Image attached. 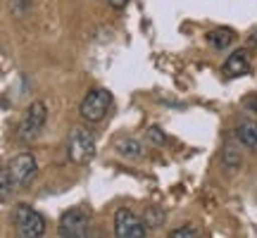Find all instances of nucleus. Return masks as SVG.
Here are the masks:
<instances>
[{"label":"nucleus","instance_id":"f257e3e1","mask_svg":"<svg viewBox=\"0 0 257 238\" xmlns=\"http://www.w3.org/2000/svg\"><path fill=\"white\" fill-rule=\"evenodd\" d=\"M67 155L74 165H86L95 157V136L88 129L76 127L67 138Z\"/></svg>","mask_w":257,"mask_h":238},{"label":"nucleus","instance_id":"f03ea898","mask_svg":"<svg viewBox=\"0 0 257 238\" xmlns=\"http://www.w3.org/2000/svg\"><path fill=\"white\" fill-rule=\"evenodd\" d=\"M12 221L22 238H38L46 233V219L41 217V212H36L29 205H15Z\"/></svg>","mask_w":257,"mask_h":238},{"label":"nucleus","instance_id":"7ed1b4c3","mask_svg":"<svg viewBox=\"0 0 257 238\" xmlns=\"http://www.w3.org/2000/svg\"><path fill=\"white\" fill-rule=\"evenodd\" d=\"M110 105H112V95L107 88H93V91L86 93V98L81 100L79 112H81V117L86 119L88 124H98V122L105 119Z\"/></svg>","mask_w":257,"mask_h":238},{"label":"nucleus","instance_id":"20e7f679","mask_svg":"<svg viewBox=\"0 0 257 238\" xmlns=\"http://www.w3.org/2000/svg\"><path fill=\"white\" fill-rule=\"evenodd\" d=\"M46 119H48L46 105L41 100L31 102L27 107V112H24L22 122H19V129H17L19 141H34V138H38V134L46 127Z\"/></svg>","mask_w":257,"mask_h":238},{"label":"nucleus","instance_id":"39448f33","mask_svg":"<svg viewBox=\"0 0 257 238\" xmlns=\"http://www.w3.org/2000/svg\"><path fill=\"white\" fill-rule=\"evenodd\" d=\"M8 172L15 186H29L36 176V157L31 153H19L8 162Z\"/></svg>","mask_w":257,"mask_h":238},{"label":"nucleus","instance_id":"423d86ee","mask_svg":"<svg viewBox=\"0 0 257 238\" xmlns=\"http://www.w3.org/2000/svg\"><path fill=\"white\" fill-rule=\"evenodd\" d=\"M148 226L128 207H121L114 214V236L117 238H146Z\"/></svg>","mask_w":257,"mask_h":238},{"label":"nucleus","instance_id":"0eeeda50","mask_svg":"<svg viewBox=\"0 0 257 238\" xmlns=\"http://www.w3.org/2000/svg\"><path fill=\"white\" fill-rule=\"evenodd\" d=\"M88 226H91V217L81 210H67L60 219V233L69 238L88 236Z\"/></svg>","mask_w":257,"mask_h":238},{"label":"nucleus","instance_id":"6e6552de","mask_svg":"<svg viewBox=\"0 0 257 238\" xmlns=\"http://www.w3.org/2000/svg\"><path fill=\"white\" fill-rule=\"evenodd\" d=\"M248 72H250V53L245 48L233 50L229 55V60L224 62V67H221L224 76H243V74H248Z\"/></svg>","mask_w":257,"mask_h":238},{"label":"nucleus","instance_id":"1a4fd4ad","mask_svg":"<svg viewBox=\"0 0 257 238\" xmlns=\"http://www.w3.org/2000/svg\"><path fill=\"white\" fill-rule=\"evenodd\" d=\"M236 138H238L243 146L248 148H257V122L252 119H245L236 127Z\"/></svg>","mask_w":257,"mask_h":238},{"label":"nucleus","instance_id":"9d476101","mask_svg":"<svg viewBox=\"0 0 257 238\" xmlns=\"http://www.w3.org/2000/svg\"><path fill=\"white\" fill-rule=\"evenodd\" d=\"M207 41H210L212 48H217V50H224V48H229L233 41H236V34L231 31V29L221 27V29H212L210 34H207Z\"/></svg>","mask_w":257,"mask_h":238},{"label":"nucleus","instance_id":"9b49d317","mask_svg":"<svg viewBox=\"0 0 257 238\" xmlns=\"http://www.w3.org/2000/svg\"><path fill=\"white\" fill-rule=\"evenodd\" d=\"M114 150L124 157H138L141 155V143L134 141V138H126V136H119L114 141Z\"/></svg>","mask_w":257,"mask_h":238},{"label":"nucleus","instance_id":"f8f14e48","mask_svg":"<svg viewBox=\"0 0 257 238\" xmlns=\"http://www.w3.org/2000/svg\"><path fill=\"white\" fill-rule=\"evenodd\" d=\"M10 10H12V15L24 17L29 10H31V0H10Z\"/></svg>","mask_w":257,"mask_h":238},{"label":"nucleus","instance_id":"ddd939ff","mask_svg":"<svg viewBox=\"0 0 257 238\" xmlns=\"http://www.w3.org/2000/svg\"><path fill=\"white\" fill-rule=\"evenodd\" d=\"M162 221H165V212H160V210L146 212V226H160Z\"/></svg>","mask_w":257,"mask_h":238},{"label":"nucleus","instance_id":"4468645a","mask_svg":"<svg viewBox=\"0 0 257 238\" xmlns=\"http://www.w3.org/2000/svg\"><path fill=\"white\" fill-rule=\"evenodd\" d=\"M224 162L229 167H236V165H240V155L231 146H226V150H224Z\"/></svg>","mask_w":257,"mask_h":238},{"label":"nucleus","instance_id":"2eb2a0df","mask_svg":"<svg viewBox=\"0 0 257 238\" xmlns=\"http://www.w3.org/2000/svg\"><path fill=\"white\" fill-rule=\"evenodd\" d=\"M191 236H198V231L193 226H181V229L169 231V238H191Z\"/></svg>","mask_w":257,"mask_h":238},{"label":"nucleus","instance_id":"dca6fc26","mask_svg":"<svg viewBox=\"0 0 257 238\" xmlns=\"http://www.w3.org/2000/svg\"><path fill=\"white\" fill-rule=\"evenodd\" d=\"M0 179H3V198H5V195H8V193L12 191V186H15V183H12V176H10V172H8V167L3 169Z\"/></svg>","mask_w":257,"mask_h":238},{"label":"nucleus","instance_id":"f3484780","mask_svg":"<svg viewBox=\"0 0 257 238\" xmlns=\"http://www.w3.org/2000/svg\"><path fill=\"white\" fill-rule=\"evenodd\" d=\"M148 138H150V141H153L155 146H162V143H165V134H162V131H160L157 127L148 129Z\"/></svg>","mask_w":257,"mask_h":238},{"label":"nucleus","instance_id":"a211bd4d","mask_svg":"<svg viewBox=\"0 0 257 238\" xmlns=\"http://www.w3.org/2000/svg\"><path fill=\"white\" fill-rule=\"evenodd\" d=\"M131 0H107V5L110 8H114V10H121V8H126Z\"/></svg>","mask_w":257,"mask_h":238},{"label":"nucleus","instance_id":"6ab92c4d","mask_svg":"<svg viewBox=\"0 0 257 238\" xmlns=\"http://www.w3.org/2000/svg\"><path fill=\"white\" fill-rule=\"evenodd\" d=\"M248 48L257 53V31H252V34L248 36Z\"/></svg>","mask_w":257,"mask_h":238}]
</instances>
